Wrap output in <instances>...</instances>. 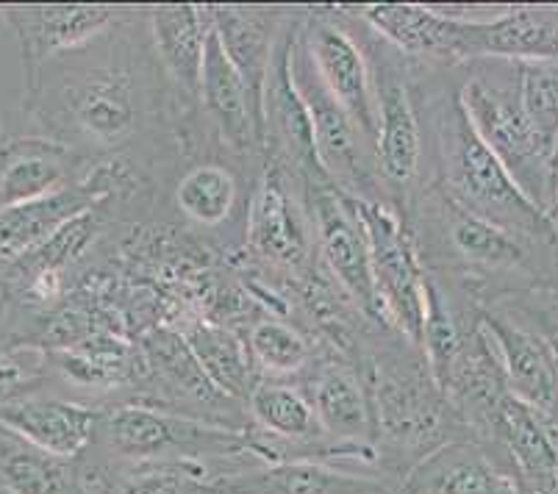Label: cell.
Returning <instances> with one entry per match:
<instances>
[{"label":"cell","mask_w":558,"mask_h":494,"mask_svg":"<svg viewBox=\"0 0 558 494\" xmlns=\"http://www.w3.org/2000/svg\"><path fill=\"white\" fill-rule=\"evenodd\" d=\"M23 109L50 140L89 161H125L145 170V153L184 147V117L156 59L148 9H129L104 37L50 61Z\"/></svg>","instance_id":"obj_1"},{"label":"cell","mask_w":558,"mask_h":494,"mask_svg":"<svg viewBox=\"0 0 558 494\" xmlns=\"http://www.w3.org/2000/svg\"><path fill=\"white\" fill-rule=\"evenodd\" d=\"M425 273L478 305L558 287V248H545L466 212L425 183L403 217Z\"/></svg>","instance_id":"obj_2"},{"label":"cell","mask_w":558,"mask_h":494,"mask_svg":"<svg viewBox=\"0 0 558 494\" xmlns=\"http://www.w3.org/2000/svg\"><path fill=\"white\" fill-rule=\"evenodd\" d=\"M461 68L417 64V106L425 142V183L486 222L545 248H558L545 212L525 197L486 147L461 106Z\"/></svg>","instance_id":"obj_3"},{"label":"cell","mask_w":558,"mask_h":494,"mask_svg":"<svg viewBox=\"0 0 558 494\" xmlns=\"http://www.w3.org/2000/svg\"><path fill=\"white\" fill-rule=\"evenodd\" d=\"M356 361L373 397V453L380 478L400 486L436 450L470 439L423 350L403 334L369 330Z\"/></svg>","instance_id":"obj_4"},{"label":"cell","mask_w":558,"mask_h":494,"mask_svg":"<svg viewBox=\"0 0 558 494\" xmlns=\"http://www.w3.org/2000/svg\"><path fill=\"white\" fill-rule=\"evenodd\" d=\"M86 456L114 465L206 461L222 470H236L258 461L247 442V431L192 420L140 400L98 403V427L93 450Z\"/></svg>","instance_id":"obj_5"},{"label":"cell","mask_w":558,"mask_h":494,"mask_svg":"<svg viewBox=\"0 0 558 494\" xmlns=\"http://www.w3.org/2000/svg\"><path fill=\"white\" fill-rule=\"evenodd\" d=\"M342 23L356 37L359 48L369 61L375 89V117H378V167L387 183L389 201L405 217L425 186V142L417 106V64L395 45L369 28L350 7H337Z\"/></svg>","instance_id":"obj_6"},{"label":"cell","mask_w":558,"mask_h":494,"mask_svg":"<svg viewBox=\"0 0 558 494\" xmlns=\"http://www.w3.org/2000/svg\"><path fill=\"white\" fill-rule=\"evenodd\" d=\"M242 251L247 269L283 300L323 269L306 181L272 159L258 167Z\"/></svg>","instance_id":"obj_7"},{"label":"cell","mask_w":558,"mask_h":494,"mask_svg":"<svg viewBox=\"0 0 558 494\" xmlns=\"http://www.w3.org/2000/svg\"><path fill=\"white\" fill-rule=\"evenodd\" d=\"M461 106L497 161L531 203L545 212L553 181V147L536 134L520 98L514 61L478 59L461 68Z\"/></svg>","instance_id":"obj_8"},{"label":"cell","mask_w":558,"mask_h":494,"mask_svg":"<svg viewBox=\"0 0 558 494\" xmlns=\"http://www.w3.org/2000/svg\"><path fill=\"white\" fill-rule=\"evenodd\" d=\"M301 28H298L295 45H292V79H295L298 92H301L308 117H312L314 145H317V159L323 165V172L342 195L353 197V201L389 203L392 206L373 142L364 136L353 117L319 81Z\"/></svg>","instance_id":"obj_9"},{"label":"cell","mask_w":558,"mask_h":494,"mask_svg":"<svg viewBox=\"0 0 558 494\" xmlns=\"http://www.w3.org/2000/svg\"><path fill=\"white\" fill-rule=\"evenodd\" d=\"M470 442L484 447L522 494H558V422L511 389L470 425Z\"/></svg>","instance_id":"obj_10"},{"label":"cell","mask_w":558,"mask_h":494,"mask_svg":"<svg viewBox=\"0 0 558 494\" xmlns=\"http://www.w3.org/2000/svg\"><path fill=\"white\" fill-rule=\"evenodd\" d=\"M308 206L317 228V256L339 292L378 330H398L378 294L367 233L348 195L333 183H306Z\"/></svg>","instance_id":"obj_11"},{"label":"cell","mask_w":558,"mask_h":494,"mask_svg":"<svg viewBox=\"0 0 558 494\" xmlns=\"http://www.w3.org/2000/svg\"><path fill=\"white\" fill-rule=\"evenodd\" d=\"M356 217L367 233L378 294L387 305L389 320L409 342L420 348L425 314V267L409 226L389 203L353 201Z\"/></svg>","instance_id":"obj_12"},{"label":"cell","mask_w":558,"mask_h":494,"mask_svg":"<svg viewBox=\"0 0 558 494\" xmlns=\"http://www.w3.org/2000/svg\"><path fill=\"white\" fill-rule=\"evenodd\" d=\"M328 439L362 470L375 472V420L367 375L356 359L323 345L298 378ZM378 475V472H375Z\"/></svg>","instance_id":"obj_13"},{"label":"cell","mask_w":558,"mask_h":494,"mask_svg":"<svg viewBox=\"0 0 558 494\" xmlns=\"http://www.w3.org/2000/svg\"><path fill=\"white\" fill-rule=\"evenodd\" d=\"M303 14H306V7H298V14L281 34L267 86H264V159L278 161L306 183H331L317 159L312 117L292 79V45H295Z\"/></svg>","instance_id":"obj_14"},{"label":"cell","mask_w":558,"mask_h":494,"mask_svg":"<svg viewBox=\"0 0 558 494\" xmlns=\"http://www.w3.org/2000/svg\"><path fill=\"white\" fill-rule=\"evenodd\" d=\"M247 165L258 167L262 161ZM247 165L231 153H215L181 167L179 178L172 181V208L186 231H201L209 237L236 231L245 244L247 206L256 186V178L247 181Z\"/></svg>","instance_id":"obj_15"},{"label":"cell","mask_w":558,"mask_h":494,"mask_svg":"<svg viewBox=\"0 0 558 494\" xmlns=\"http://www.w3.org/2000/svg\"><path fill=\"white\" fill-rule=\"evenodd\" d=\"M303 43L326 84L342 109L353 117L369 142H378V117H375V89L369 61L359 48L356 37L342 23L337 7H306L303 17ZM378 156V153H375Z\"/></svg>","instance_id":"obj_16"},{"label":"cell","mask_w":558,"mask_h":494,"mask_svg":"<svg viewBox=\"0 0 558 494\" xmlns=\"http://www.w3.org/2000/svg\"><path fill=\"white\" fill-rule=\"evenodd\" d=\"M389 45L409 56L414 64L434 70H456L470 64L466 28L470 12L464 7H414V3H373L350 7Z\"/></svg>","instance_id":"obj_17"},{"label":"cell","mask_w":558,"mask_h":494,"mask_svg":"<svg viewBox=\"0 0 558 494\" xmlns=\"http://www.w3.org/2000/svg\"><path fill=\"white\" fill-rule=\"evenodd\" d=\"M125 14V7H9L3 17L17 34L23 95L39 84L50 61L95 43Z\"/></svg>","instance_id":"obj_18"},{"label":"cell","mask_w":558,"mask_h":494,"mask_svg":"<svg viewBox=\"0 0 558 494\" xmlns=\"http://www.w3.org/2000/svg\"><path fill=\"white\" fill-rule=\"evenodd\" d=\"M148 28L161 73L184 117L186 134H192L201 125L203 61L215 34L211 7L148 9Z\"/></svg>","instance_id":"obj_19"},{"label":"cell","mask_w":558,"mask_h":494,"mask_svg":"<svg viewBox=\"0 0 558 494\" xmlns=\"http://www.w3.org/2000/svg\"><path fill=\"white\" fill-rule=\"evenodd\" d=\"M203 131L217 147L242 161L264 159V125L245 81L222 50L217 31L211 34L201 81Z\"/></svg>","instance_id":"obj_20"},{"label":"cell","mask_w":558,"mask_h":494,"mask_svg":"<svg viewBox=\"0 0 558 494\" xmlns=\"http://www.w3.org/2000/svg\"><path fill=\"white\" fill-rule=\"evenodd\" d=\"M206 494H400V486L326 461H253L217 475Z\"/></svg>","instance_id":"obj_21"},{"label":"cell","mask_w":558,"mask_h":494,"mask_svg":"<svg viewBox=\"0 0 558 494\" xmlns=\"http://www.w3.org/2000/svg\"><path fill=\"white\" fill-rule=\"evenodd\" d=\"M95 161L50 136L0 142V214L86 181Z\"/></svg>","instance_id":"obj_22"},{"label":"cell","mask_w":558,"mask_h":494,"mask_svg":"<svg viewBox=\"0 0 558 494\" xmlns=\"http://www.w3.org/2000/svg\"><path fill=\"white\" fill-rule=\"evenodd\" d=\"M0 425L50 456L81 461L93 450L98 403H81L50 391H28L0 406Z\"/></svg>","instance_id":"obj_23"},{"label":"cell","mask_w":558,"mask_h":494,"mask_svg":"<svg viewBox=\"0 0 558 494\" xmlns=\"http://www.w3.org/2000/svg\"><path fill=\"white\" fill-rule=\"evenodd\" d=\"M481 325L504 364L511 395L558 422V370L547 345L500 305H481Z\"/></svg>","instance_id":"obj_24"},{"label":"cell","mask_w":558,"mask_h":494,"mask_svg":"<svg viewBox=\"0 0 558 494\" xmlns=\"http://www.w3.org/2000/svg\"><path fill=\"white\" fill-rule=\"evenodd\" d=\"M295 14L298 7H211L222 50L245 81L258 117H262L264 86H267L278 43Z\"/></svg>","instance_id":"obj_25"},{"label":"cell","mask_w":558,"mask_h":494,"mask_svg":"<svg viewBox=\"0 0 558 494\" xmlns=\"http://www.w3.org/2000/svg\"><path fill=\"white\" fill-rule=\"evenodd\" d=\"M470 61L500 59L525 61L558 59V7H506L492 17H473L466 28Z\"/></svg>","instance_id":"obj_26"},{"label":"cell","mask_w":558,"mask_h":494,"mask_svg":"<svg viewBox=\"0 0 558 494\" xmlns=\"http://www.w3.org/2000/svg\"><path fill=\"white\" fill-rule=\"evenodd\" d=\"M400 494H522L475 442H453L425 458L400 483Z\"/></svg>","instance_id":"obj_27"},{"label":"cell","mask_w":558,"mask_h":494,"mask_svg":"<svg viewBox=\"0 0 558 494\" xmlns=\"http://www.w3.org/2000/svg\"><path fill=\"white\" fill-rule=\"evenodd\" d=\"M78 465L86 494H206L209 483L228 472L206 461L114 465L84 456Z\"/></svg>","instance_id":"obj_28"},{"label":"cell","mask_w":558,"mask_h":494,"mask_svg":"<svg viewBox=\"0 0 558 494\" xmlns=\"http://www.w3.org/2000/svg\"><path fill=\"white\" fill-rule=\"evenodd\" d=\"M175 330L181 334L186 348L192 350L206 378L222 395L245 406L247 395H251L262 375H258L242 336L228 328V325L215 323L211 317H201V314H186L184 323Z\"/></svg>","instance_id":"obj_29"},{"label":"cell","mask_w":558,"mask_h":494,"mask_svg":"<svg viewBox=\"0 0 558 494\" xmlns=\"http://www.w3.org/2000/svg\"><path fill=\"white\" fill-rule=\"evenodd\" d=\"M233 330L247 345V353L262 378L298 381L306 373V366L312 364L319 348L326 345L314 339L301 323L270 309H258L256 317L236 325Z\"/></svg>","instance_id":"obj_30"},{"label":"cell","mask_w":558,"mask_h":494,"mask_svg":"<svg viewBox=\"0 0 558 494\" xmlns=\"http://www.w3.org/2000/svg\"><path fill=\"white\" fill-rule=\"evenodd\" d=\"M0 489L7 494H86L78 461L50 456L0 425Z\"/></svg>","instance_id":"obj_31"},{"label":"cell","mask_w":558,"mask_h":494,"mask_svg":"<svg viewBox=\"0 0 558 494\" xmlns=\"http://www.w3.org/2000/svg\"><path fill=\"white\" fill-rule=\"evenodd\" d=\"M520 68V98L536 134L556 145L558 140V59L525 61Z\"/></svg>","instance_id":"obj_32"},{"label":"cell","mask_w":558,"mask_h":494,"mask_svg":"<svg viewBox=\"0 0 558 494\" xmlns=\"http://www.w3.org/2000/svg\"><path fill=\"white\" fill-rule=\"evenodd\" d=\"M492 305H500L504 312L520 320L525 328L534 330L542 342L550 350L558 370V287L553 289H531V292L511 294L506 300H497Z\"/></svg>","instance_id":"obj_33"},{"label":"cell","mask_w":558,"mask_h":494,"mask_svg":"<svg viewBox=\"0 0 558 494\" xmlns=\"http://www.w3.org/2000/svg\"><path fill=\"white\" fill-rule=\"evenodd\" d=\"M545 217L550 222V231L558 242V170L553 172V181H550V197H547V208H545Z\"/></svg>","instance_id":"obj_34"},{"label":"cell","mask_w":558,"mask_h":494,"mask_svg":"<svg viewBox=\"0 0 558 494\" xmlns=\"http://www.w3.org/2000/svg\"><path fill=\"white\" fill-rule=\"evenodd\" d=\"M558 170V140H556V145H553V172Z\"/></svg>","instance_id":"obj_35"},{"label":"cell","mask_w":558,"mask_h":494,"mask_svg":"<svg viewBox=\"0 0 558 494\" xmlns=\"http://www.w3.org/2000/svg\"><path fill=\"white\" fill-rule=\"evenodd\" d=\"M0 294H3V281H0Z\"/></svg>","instance_id":"obj_36"}]
</instances>
